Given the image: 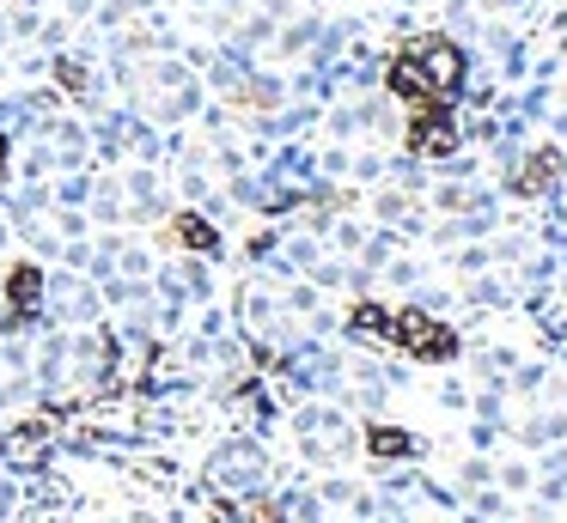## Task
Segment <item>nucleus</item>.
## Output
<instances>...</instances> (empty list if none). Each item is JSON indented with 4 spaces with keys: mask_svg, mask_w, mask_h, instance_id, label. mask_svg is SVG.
<instances>
[{
    "mask_svg": "<svg viewBox=\"0 0 567 523\" xmlns=\"http://www.w3.org/2000/svg\"><path fill=\"white\" fill-rule=\"evenodd\" d=\"M391 335H396V347H409L415 359H452V353H457V335H452V328L433 323V316H421V311L391 316Z\"/></svg>",
    "mask_w": 567,
    "mask_h": 523,
    "instance_id": "1",
    "label": "nucleus"
},
{
    "mask_svg": "<svg viewBox=\"0 0 567 523\" xmlns=\"http://www.w3.org/2000/svg\"><path fill=\"white\" fill-rule=\"evenodd\" d=\"M421 73H427V85H433V97H452L457 85H464V55H457L452 43H433V49H421Z\"/></svg>",
    "mask_w": 567,
    "mask_h": 523,
    "instance_id": "2",
    "label": "nucleus"
},
{
    "mask_svg": "<svg viewBox=\"0 0 567 523\" xmlns=\"http://www.w3.org/2000/svg\"><path fill=\"white\" fill-rule=\"evenodd\" d=\"M409 146H415V153H457L452 116H445V109H421L415 128H409Z\"/></svg>",
    "mask_w": 567,
    "mask_h": 523,
    "instance_id": "3",
    "label": "nucleus"
},
{
    "mask_svg": "<svg viewBox=\"0 0 567 523\" xmlns=\"http://www.w3.org/2000/svg\"><path fill=\"white\" fill-rule=\"evenodd\" d=\"M38 299H43V274L31 262H19L13 274H7V304H13V316H31Z\"/></svg>",
    "mask_w": 567,
    "mask_h": 523,
    "instance_id": "4",
    "label": "nucleus"
},
{
    "mask_svg": "<svg viewBox=\"0 0 567 523\" xmlns=\"http://www.w3.org/2000/svg\"><path fill=\"white\" fill-rule=\"evenodd\" d=\"M391 92L396 97H415V104H433V85H427V73H421L415 55H396L391 61Z\"/></svg>",
    "mask_w": 567,
    "mask_h": 523,
    "instance_id": "5",
    "label": "nucleus"
},
{
    "mask_svg": "<svg viewBox=\"0 0 567 523\" xmlns=\"http://www.w3.org/2000/svg\"><path fill=\"white\" fill-rule=\"evenodd\" d=\"M177 238H184L189 250H220V231H214L202 213H177Z\"/></svg>",
    "mask_w": 567,
    "mask_h": 523,
    "instance_id": "6",
    "label": "nucleus"
},
{
    "mask_svg": "<svg viewBox=\"0 0 567 523\" xmlns=\"http://www.w3.org/2000/svg\"><path fill=\"white\" fill-rule=\"evenodd\" d=\"M367 450H372V457H409V450H415V438L396 432V426H372V432H367Z\"/></svg>",
    "mask_w": 567,
    "mask_h": 523,
    "instance_id": "7",
    "label": "nucleus"
},
{
    "mask_svg": "<svg viewBox=\"0 0 567 523\" xmlns=\"http://www.w3.org/2000/svg\"><path fill=\"white\" fill-rule=\"evenodd\" d=\"M354 328L360 335H391V316H384L379 304H354Z\"/></svg>",
    "mask_w": 567,
    "mask_h": 523,
    "instance_id": "8",
    "label": "nucleus"
},
{
    "mask_svg": "<svg viewBox=\"0 0 567 523\" xmlns=\"http://www.w3.org/2000/svg\"><path fill=\"white\" fill-rule=\"evenodd\" d=\"M555 165H561L555 153H537V158H530V170H525V189H549V170Z\"/></svg>",
    "mask_w": 567,
    "mask_h": 523,
    "instance_id": "9",
    "label": "nucleus"
},
{
    "mask_svg": "<svg viewBox=\"0 0 567 523\" xmlns=\"http://www.w3.org/2000/svg\"><path fill=\"white\" fill-rule=\"evenodd\" d=\"M0 177H7V134H0Z\"/></svg>",
    "mask_w": 567,
    "mask_h": 523,
    "instance_id": "10",
    "label": "nucleus"
}]
</instances>
